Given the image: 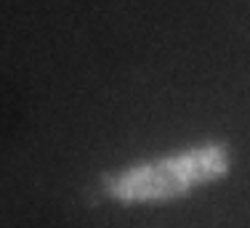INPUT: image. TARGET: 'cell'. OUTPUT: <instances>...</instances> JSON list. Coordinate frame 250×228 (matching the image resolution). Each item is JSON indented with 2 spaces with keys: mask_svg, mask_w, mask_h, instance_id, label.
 <instances>
[{
  "mask_svg": "<svg viewBox=\"0 0 250 228\" xmlns=\"http://www.w3.org/2000/svg\"><path fill=\"white\" fill-rule=\"evenodd\" d=\"M229 170L224 146H202L178 157L157 159L133 170L117 172L106 181V191L120 202H163L210 183Z\"/></svg>",
  "mask_w": 250,
  "mask_h": 228,
  "instance_id": "obj_1",
  "label": "cell"
}]
</instances>
